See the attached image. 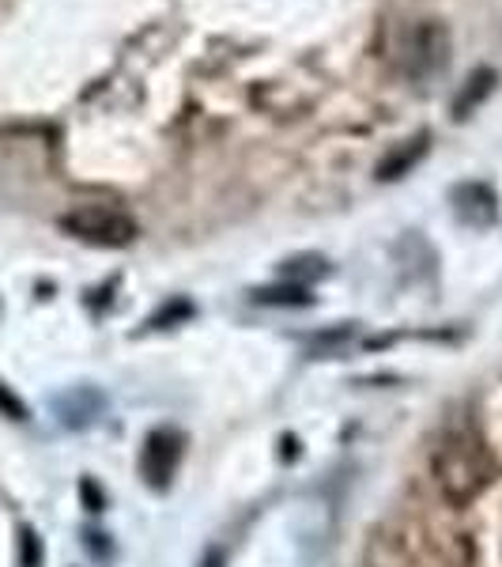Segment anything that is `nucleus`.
<instances>
[{"label":"nucleus","instance_id":"obj_1","mask_svg":"<svg viewBox=\"0 0 502 567\" xmlns=\"http://www.w3.org/2000/svg\"><path fill=\"white\" fill-rule=\"evenodd\" d=\"M427 477L435 484V496L453 511L480 503L499 481V458L477 420L446 424L435 446L427 451Z\"/></svg>","mask_w":502,"mask_h":567},{"label":"nucleus","instance_id":"obj_2","mask_svg":"<svg viewBox=\"0 0 502 567\" xmlns=\"http://www.w3.org/2000/svg\"><path fill=\"white\" fill-rule=\"evenodd\" d=\"M61 227H65L72 239L91 243V246H109V250L129 246V243H136V235H140V224H136L129 213L109 208V205L72 208V213L61 216Z\"/></svg>","mask_w":502,"mask_h":567},{"label":"nucleus","instance_id":"obj_3","mask_svg":"<svg viewBox=\"0 0 502 567\" xmlns=\"http://www.w3.org/2000/svg\"><path fill=\"white\" fill-rule=\"evenodd\" d=\"M400 61L412 80H431L450 65V31L438 20H419L400 42Z\"/></svg>","mask_w":502,"mask_h":567},{"label":"nucleus","instance_id":"obj_4","mask_svg":"<svg viewBox=\"0 0 502 567\" xmlns=\"http://www.w3.org/2000/svg\"><path fill=\"white\" fill-rule=\"evenodd\" d=\"M178 462H181V435L170 432V427H155L140 446L144 484L155 492H167L170 481H175V473H178Z\"/></svg>","mask_w":502,"mask_h":567},{"label":"nucleus","instance_id":"obj_5","mask_svg":"<svg viewBox=\"0 0 502 567\" xmlns=\"http://www.w3.org/2000/svg\"><path fill=\"white\" fill-rule=\"evenodd\" d=\"M453 213L469 227H488L499 216V200L483 182H464V186L453 189Z\"/></svg>","mask_w":502,"mask_h":567},{"label":"nucleus","instance_id":"obj_6","mask_svg":"<svg viewBox=\"0 0 502 567\" xmlns=\"http://www.w3.org/2000/svg\"><path fill=\"white\" fill-rule=\"evenodd\" d=\"M423 155H427V133H419L416 141L397 144V148L378 163V178H381V182H397V178H405L408 171H412L416 163L423 159Z\"/></svg>","mask_w":502,"mask_h":567},{"label":"nucleus","instance_id":"obj_7","mask_svg":"<svg viewBox=\"0 0 502 567\" xmlns=\"http://www.w3.org/2000/svg\"><path fill=\"white\" fill-rule=\"evenodd\" d=\"M253 299L264 303V307H306L310 291L303 288V284H276V288L253 291Z\"/></svg>","mask_w":502,"mask_h":567},{"label":"nucleus","instance_id":"obj_8","mask_svg":"<svg viewBox=\"0 0 502 567\" xmlns=\"http://www.w3.org/2000/svg\"><path fill=\"white\" fill-rule=\"evenodd\" d=\"M491 87H495V72H488V69L477 72V80H469V87L461 91V99H458V106H453V114L469 117V106H477Z\"/></svg>","mask_w":502,"mask_h":567},{"label":"nucleus","instance_id":"obj_9","mask_svg":"<svg viewBox=\"0 0 502 567\" xmlns=\"http://www.w3.org/2000/svg\"><path fill=\"white\" fill-rule=\"evenodd\" d=\"M325 272V261L322 258H314V254H306V258H295V261H287L284 265V277L291 280V284H303V280H310V277H322ZM306 288V284H303Z\"/></svg>","mask_w":502,"mask_h":567},{"label":"nucleus","instance_id":"obj_10","mask_svg":"<svg viewBox=\"0 0 502 567\" xmlns=\"http://www.w3.org/2000/svg\"><path fill=\"white\" fill-rule=\"evenodd\" d=\"M20 567H42V542L31 526L20 529Z\"/></svg>","mask_w":502,"mask_h":567},{"label":"nucleus","instance_id":"obj_11","mask_svg":"<svg viewBox=\"0 0 502 567\" xmlns=\"http://www.w3.org/2000/svg\"><path fill=\"white\" fill-rule=\"evenodd\" d=\"M0 413H4L8 420H27V405L4 386V382H0Z\"/></svg>","mask_w":502,"mask_h":567},{"label":"nucleus","instance_id":"obj_12","mask_svg":"<svg viewBox=\"0 0 502 567\" xmlns=\"http://www.w3.org/2000/svg\"><path fill=\"white\" fill-rule=\"evenodd\" d=\"M189 315H194V307H189L186 299H178L175 310H170V307H163L159 315L151 318V326H155V329H163V322H175V318H189Z\"/></svg>","mask_w":502,"mask_h":567},{"label":"nucleus","instance_id":"obj_13","mask_svg":"<svg viewBox=\"0 0 502 567\" xmlns=\"http://www.w3.org/2000/svg\"><path fill=\"white\" fill-rule=\"evenodd\" d=\"M80 492H84V499H87V511H103L106 507V499H103V492L95 488V481H80Z\"/></svg>","mask_w":502,"mask_h":567},{"label":"nucleus","instance_id":"obj_14","mask_svg":"<svg viewBox=\"0 0 502 567\" xmlns=\"http://www.w3.org/2000/svg\"><path fill=\"white\" fill-rule=\"evenodd\" d=\"M197 567H227V556L219 553V548H208L205 556H200V564Z\"/></svg>","mask_w":502,"mask_h":567}]
</instances>
